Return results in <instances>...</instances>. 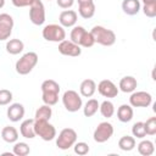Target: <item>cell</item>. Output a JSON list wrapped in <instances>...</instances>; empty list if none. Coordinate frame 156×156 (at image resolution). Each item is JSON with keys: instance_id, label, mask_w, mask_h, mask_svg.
<instances>
[{"instance_id": "13", "label": "cell", "mask_w": 156, "mask_h": 156, "mask_svg": "<svg viewBox=\"0 0 156 156\" xmlns=\"http://www.w3.org/2000/svg\"><path fill=\"white\" fill-rule=\"evenodd\" d=\"M58 52L65 56H71V57H77L82 54V48L73 43L72 40H62L58 43Z\"/></svg>"}, {"instance_id": "40", "label": "cell", "mask_w": 156, "mask_h": 156, "mask_svg": "<svg viewBox=\"0 0 156 156\" xmlns=\"http://www.w3.org/2000/svg\"><path fill=\"white\" fill-rule=\"evenodd\" d=\"M48 1H51V0H48Z\"/></svg>"}, {"instance_id": "12", "label": "cell", "mask_w": 156, "mask_h": 156, "mask_svg": "<svg viewBox=\"0 0 156 156\" xmlns=\"http://www.w3.org/2000/svg\"><path fill=\"white\" fill-rule=\"evenodd\" d=\"M13 18L9 13H0V41L7 40L12 34Z\"/></svg>"}, {"instance_id": "26", "label": "cell", "mask_w": 156, "mask_h": 156, "mask_svg": "<svg viewBox=\"0 0 156 156\" xmlns=\"http://www.w3.org/2000/svg\"><path fill=\"white\" fill-rule=\"evenodd\" d=\"M99 106H100V102L96 100V99H89L84 107H83V113L85 117H93L98 111H99Z\"/></svg>"}, {"instance_id": "33", "label": "cell", "mask_w": 156, "mask_h": 156, "mask_svg": "<svg viewBox=\"0 0 156 156\" xmlns=\"http://www.w3.org/2000/svg\"><path fill=\"white\" fill-rule=\"evenodd\" d=\"M146 135H155L156 134V117H150L144 122Z\"/></svg>"}, {"instance_id": "2", "label": "cell", "mask_w": 156, "mask_h": 156, "mask_svg": "<svg viewBox=\"0 0 156 156\" xmlns=\"http://www.w3.org/2000/svg\"><path fill=\"white\" fill-rule=\"evenodd\" d=\"M38 61H39V57H38L37 52H34V51L26 52L17 60V62L15 65V69L18 74L26 76L33 71V68L37 66Z\"/></svg>"}, {"instance_id": "8", "label": "cell", "mask_w": 156, "mask_h": 156, "mask_svg": "<svg viewBox=\"0 0 156 156\" xmlns=\"http://www.w3.org/2000/svg\"><path fill=\"white\" fill-rule=\"evenodd\" d=\"M113 132H115L113 126L110 122L105 121V122H101L98 124V127L95 128V130L93 133V138L96 143L102 144L111 139V136L113 135Z\"/></svg>"}, {"instance_id": "14", "label": "cell", "mask_w": 156, "mask_h": 156, "mask_svg": "<svg viewBox=\"0 0 156 156\" xmlns=\"http://www.w3.org/2000/svg\"><path fill=\"white\" fill-rule=\"evenodd\" d=\"M77 2H78V13L82 18L89 20L95 15L94 0H77Z\"/></svg>"}, {"instance_id": "38", "label": "cell", "mask_w": 156, "mask_h": 156, "mask_svg": "<svg viewBox=\"0 0 156 156\" xmlns=\"http://www.w3.org/2000/svg\"><path fill=\"white\" fill-rule=\"evenodd\" d=\"M11 1H12V5L16 7H27V6H30L34 0H11Z\"/></svg>"}, {"instance_id": "27", "label": "cell", "mask_w": 156, "mask_h": 156, "mask_svg": "<svg viewBox=\"0 0 156 156\" xmlns=\"http://www.w3.org/2000/svg\"><path fill=\"white\" fill-rule=\"evenodd\" d=\"M52 116V108L51 106L44 104L43 106L38 107L34 115V119H43V121H50Z\"/></svg>"}, {"instance_id": "15", "label": "cell", "mask_w": 156, "mask_h": 156, "mask_svg": "<svg viewBox=\"0 0 156 156\" xmlns=\"http://www.w3.org/2000/svg\"><path fill=\"white\" fill-rule=\"evenodd\" d=\"M78 21V13L73 10H63L58 16V22L63 28L74 27Z\"/></svg>"}, {"instance_id": "22", "label": "cell", "mask_w": 156, "mask_h": 156, "mask_svg": "<svg viewBox=\"0 0 156 156\" xmlns=\"http://www.w3.org/2000/svg\"><path fill=\"white\" fill-rule=\"evenodd\" d=\"M1 138L9 144H15L18 140V130L12 126H6L1 130Z\"/></svg>"}, {"instance_id": "20", "label": "cell", "mask_w": 156, "mask_h": 156, "mask_svg": "<svg viewBox=\"0 0 156 156\" xmlns=\"http://www.w3.org/2000/svg\"><path fill=\"white\" fill-rule=\"evenodd\" d=\"M138 87V82L133 76H126L119 80L118 89L123 93H133Z\"/></svg>"}, {"instance_id": "3", "label": "cell", "mask_w": 156, "mask_h": 156, "mask_svg": "<svg viewBox=\"0 0 156 156\" xmlns=\"http://www.w3.org/2000/svg\"><path fill=\"white\" fill-rule=\"evenodd\" d=\"M90 33L94 37L95 43L102 46H112L116 43V33L112 29L105 28L104 26H94L90 29Z\"/></svg>"}, {"instance_id": "11", "label": "cell", "mask_w": 156, "mask_h": 156, "mask_svg": "<svg viewBox=\"0 0 156 156\" xmlns=\"http://www.w3.org/2000/svg\"><path fill=\"white\" fill-rule=\"evenodd\" d=\"M96 89L99 91V94L104 98H107V99H112V98H116L118 95V91L119 89L117 88V85L110 80V79H102L98 85H96Z\"/></svg>"}, {"instance_id": "25", "label": "cell", "mask_w": 156, "mask_h": 156, "mask_svg": "<svg viewBox=\"0 0 156 156\" xmlns=\"http://www.w3.org/2000/svg\"><path fill=\"white\" fill-rule=\"evenodd\" d=\"M136 146V141L134 136L130 135H123L119 140H118V147L122 151H132L134 147Z\"/></svg>"}, {"instance_id": "16", "label": "cell", "mask_w": 156, "mask_h": 156, "mask_svg": "<svg viewBox=\"0 0 156 156\" xmlns=\"http://www.w3.org/2000/svg\"><path fill=\"white\" fill-rule=\"evenodd\" d=\"M24 113H26L24 106H23L22 104H20V102L11 104V105L7 107V111H6L7 118H9L11 122H20V121L24 117Z\"/></svg>"}, {"instance_id": "32", "label": "cell", "mask_w": 156, "mask_h": 156, "mask_svg": "<svg viewBox=\"0 0 156 156\" xmlns=\"http://www.w3.org/2000/svg\"><path fill=\"white\" fill-rule=\"evenodd\" d=\"M132 134L134 138L138 139H143L146 136V132H145V127H144V122H136L133 124L132 127Z\"/></svg>"}, {"instance_id": "5", "label": "cell", "mask_w": 156, "mask_h": 156, "mask_svg": "<svg viewBox=\"0 0 156 156\" xmlns=\"http://www.w3.org/2000/svg\"><path fill=\"white\" fill-rule=\"evenodd\" d=\"M41 35L46 41L60 43V41L66 39V30L61 24L50 23V24H46L43 28Z\"/></svg>"}, {"instance_id": "10", "label": "cell", "mask_w": 156, "mask_h": 156, "mask_svg": "<svg viewBox=\"0 0 156 156\" xmlns=\"http://www.w3.org/2000/svg\"><path fill=\"white\" fill-rule=\"evenodd\" d=\"M152 104V96L147 91H133L129 96V105L132 107H149Z\"/></svg>"}, {"instance_id": "4", "label": "cell", "mask_w": 156, "mask_h": 156, "mask_svg": "<svg viewBox=\"0 0 156 156\" xmlns=\"http://www.w3.org/2000/svg\"><path fill=\"white\" fill-rule=\"evenodd\" d=\"M34 132L35 135L41 138L44 141H51L56 138V128L49 122L43 119H34Z\"/></svg>"}, {"instance_id": "36", "label": "cell", "mask_w": 156, "mask_h": 156, "mask_svg": "<svg viewBox=\"0 0 156 156\" xmlns=\"http://www.w3.org/2000/svg\"><path fill=\"white\" fill-rule=\"evenodd\" d=\"M94 44H95V40H94L93 34L90 33V30L89 32L87 30L84 33V37H83L82 41H80V48H91Z\"/></svg>"}, {"instance_id": "31", "label": "cell", "mask_w": 156, "mask_h": 156, "mask_svg": "<svg viewBox=\"0 0 156 156\" xmlns=\"http://www.w3.org/2000/svg\"><path fill=\"white\" fill-rule=\"evenodd\" d=\"M30 152L29 145L24 141H16L12 149V154L16 156H27Z\"/></svg>"}, {"instance_id": "21", "label": "cell", "mask_w": 156, "mask_h": 156, "mask_svg": "<svg viewBox=\"0 0 156 156\" xmlns=\"http://www.w3.org/2000/svg\"><path fill=\"white\" fill-rule=\"evenodd\" d=\"M122 10L128 16H134L141 10V4L139 0H123Z\"/></svg>"}, {"instance_id": "24", "label": "cell", "mask_w": 156, "mask_h": 156, "mask_svg": "<svg viewBox=\"0 0 156 156\" xmlns=\"http://www.w3.org/2000/svg\"><path fill=\"white\" fill-rule=\"evenodd\" d=\"M141 10L143 13L149 17L154 18L156 17V0H141Z\"/></svg>"}, {"instance_id": "17", "label": "cell", "mask_w": 156, "mask_h": 156, "mask_svg": "<svg viewBox=\"0 0 156 156\" xmlns=\"http://www.w3.org/2000/svg\"><path fill=\"white\" fill-rule=\"evenodd\" d=\"M134 116V111L133 107L128 104H123L117 108V118L119 122L122 123H128L133 119Z\"/></svg>"}, {"instance_id": "39", "label": "cell", "mask_w": 156, "mask_h": 156, "mask_svg": "<svg viewBox=\"0 0 156 156\" xmlns=\"http://www.w3.org/2000/svg\"><path fill=\"white\" fill-rule=\"evenodd\" d=\"M5 6V0H0V9H2Z\"/></svg>"}, {"instance_id": "9", "label": "cell", "mask_w": 156, "mask_h": 156, "mask_svg": "<svg viewBox=\"0 0 156 156\" xmlns=\"http://www.w3.org/2000/svg\"><path fill=\"white\" fill-rule=\"evenodd\" d=\"M29 20L35 26H41L45 22V6L41 0H34L29 6Z\"/></svg>"}, {"instance_id": "18", "label": "cell", "mask_w": 156, "mask_h": 156, "mask_svg": "<svg viewBox=\"0 0 156 156\" xmlns=\"http://www.w3.org/2000/svg\"><path fill=\"white\" fill-rule=\"evenodd\" d=\"M20 133L23 138L26 139H33L35 138V132H34V118H28L24 119L21 126H20Z\"/></svg>"}, {"instance_id": "6", "label": "cell", "mask_w": 156, "mask_h": 156, "mask_svg": "<svg viewBox=\"0 0 156 156\" xmlns=\"http://www.w3.org/2000/svg\"><path fill=\"white\" fill-rule=\"evenodd\" d=\"M62 104L63 107L68 112H77L83 107V100L80 94H78L76 90H66L62 95Z\"/></svg>"}, {"instance_id": "28", "label": "cell", "mask_w": 156, "mask_h": 156, "mask_svg": "<svg viewBox=\"0 0 156 156\" xmlns=\"http://www.w3.org/2000/svg\"><path fill=\"white\" fill-rule=\"evenodd\" d=\"M136 146H138V152L141 156H151L155 152V146L151 140H141Z\"/></svg>"}, {"instance_id": "34", "label": "cell", "mask_w": 156, "mask_h": 156, "mask_svg": "<svg viewBox=\"0 0 156 156\" xmlns=\"http://www.w3.org/2000/svg\"><path fill=\"white\" fill-rule=\"evenodd\" d=\"M73 150H74V152L77 154V155H79V156H84V155H87L88 152H89V145L87 144V143H84V141H76L74 143V145H73Z\"/></svg>"}, {"instance_id": "30", "label": "cell", "mask_w": 156, "mask_h": 156, "mask_svg": "<svg viewBox=\"0 0 156 156\" xmlns=\"http://www.w3.org/2000/svg\"><path fill=\"white\" fill-rule=\"evenodd\" d=\"M85 32H87V29L84 27H82V26H74L72 28V30H71V34H69L71 39L69 40H72L73 43H76V44H78L80 46V41H82Z\"/></svg>"}, {"instance_id": "7", "label": "cell", "mask_w": 156, "mask_h": 156, "mask_svg": "<svg viewBox=\"0 0 156 156\" xmlns=\"http://www.w3.org/2000/svg\"><path fill=\"white\" fill-rule=\"evenodd\" d=\"M77 138V132L73 128H63L58 135H56V146L60 150H68L74 145Z\"/></svg>"}, {"instance_id": "29", "label": "cell", "mask_w": 156, "mask_h": 156, "mask_svg": "<svg viewBox=\"0 0 156 156\" xmlns=\"http://www.w3.org/2000/svg\"><path fill=\"white\" fill-rule=\"evenodd\" d=\"M99 111L102 115V117L111 118L115 115V105L110 100H104L99 106Z\"/></svg>"}, {"instance_id": "23", "label": "cell", "mask_w": 156, "mask_h": 156, "mask_svg": "<svg viewBox=\"0 0 156 156\" xmlns=\"http://www.w3.org/2000/svg\"><path fill=\"white\" fill-rule=\"evenodd\" d=\"M6 51L10 55H18L23 51L24 49V44L21 39H10L6 43Z\"/></svg>"}, {"instance_id": "37", "label": "cell", "mask_w": 156, "mask_h": 156, "mask_svg": "<svg viewBox=\"0 0 156 156\" xmlns=\"http://www.w3.org/2000/svg\"><path fill=\"white\" fill-rule=\"evenodd\" d=\"M56 2H57L58 7H61L63 10H68V9H71L73 6L74 0H56Z\"/></svg>"}, {"instance_id": "19", "label": "cell", "mask_w": 156, "mask_h": 156, "mask_svg": "<svg viewBox=\"0 0 156 156\" xmlns=\"http://www.w3.org/2000/svg\"><path fill=\"white\" fill-rule=\"evenodd\" d=\"M96 91V83L93 79H84L79 85V94L84 98H91Z\"/></svg>"}, {"instance_id": "1", "label": "cell", "mask_w": 156, "mask_h": 156, "mask_svg": "<svg viewBox=\"0 0 156 156\" xmlns=\"http://www.w3.org/2000/svg\"><path fill=\"white\" fill-rule=\"evenodd\" d=\"M41 100L49 106H54L58 101L60 84L54 79H46L41 83Z\"/></svg>"}, {"instance_id": "35", "label": "cell", "mask_w": 156, "mask_h": 156, "mask_svg": "<svg viewBox=\"0 0 156 156\" xmlns=\"http://www.w3.org/2000/svg\"><path fill=\"white\" fill-rule=\"evenodd\" d=\"M13 99L12 91L7 89H0V106H6L9 105Z\"/></svg>"}]
</instances>
